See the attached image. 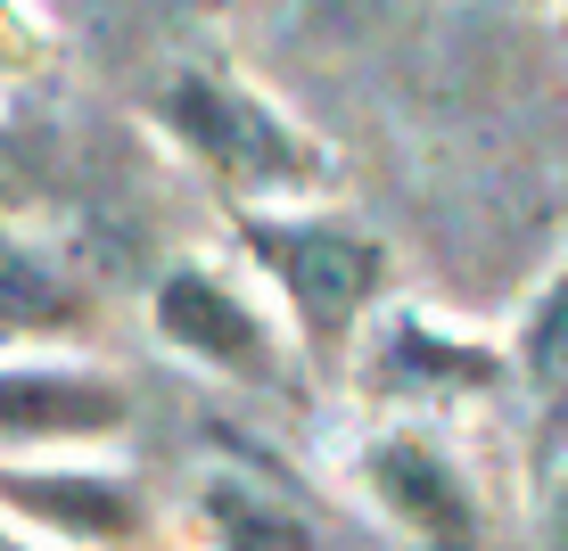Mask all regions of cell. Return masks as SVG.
Returning <instances> with one entry per match:
<instances>
[{
  "label": "cell",
  "instance_id": "cell-1",
  "mask_svg": "<svg viewBox=\"0 0 568 551\" xmlns=\"http://www.w3.org/2000/svg\"><path fill=\"white\" fill-rule=\"evenodd\" d=\"M149 132L214 190V206H322L338 190V149L281 108L240 58H182L141 91Z\"/></svg>",
  "mask_w": 568,
  "mask_h": 551
},
{
  "label": "cell",
  "instance_id": "cell-2",
  "mask_svg": "<svg viewBox=\"0 0 568 551\" xmlns=\"http://www.w3.org/2000/svg\"><path fill=\"white\" fill-rule=\"evenodd\" d=\"M223 239H231V264L288 322L305 370H346L363 322L396 297V247H387V231L346 214L338 198H322V206H240V214H223Z\"/></svg>",
  "mask_w": 568,
  "mask_h": 551
},
{
  "label": "cell",
  "instance_id": "cell-3",
  "mask_svg": "<svg viewBox=\"0 0 568 551\" xmlns=\"http://www.w3.org/2000/svg\"><path fill=\"white\" fill-rule=\"evenodd\" d=\"M346 379L371 420H454V411L511 404V346L495 329H469L420 297H387L363 322Z\"/></svg>",
  "mask_w": 568,
  "mask_h": 551
},
{
  "label": "cell",
  "instance_id": "cell-4",
  "mask_svg": "<svg viewBox=\"0 0 568 551\" xmlns=\"http://www.w3.org/2000/svg\"><path fill=\"white\" fill-rule=\"evenodd\" d=\"M149 329H156L165 354L199 363L223 387H247V396H297L313 379L297 338H288V322L272 313V297L231 255H182V264L156 272Z\"/></svg>",
  "mask_w": 568,
  "mask_h": 551
},
{
  "label": "cell",
  "instance_id": "cell-5",
  "mask_svg": "<svg viewBox=\"0 0 568 551\" xmlns=\"http://www.w3.org/2000/svg\"><path fill=\"white\" fill-rule=\"evenodd\" d=\"M346 486L413 551H495V502L437 420H363L346 445Z\"/></svg>",
  "mask_w": 568,
  "mask_h": 551
},
{
  "label": "cell",
  "instance_id": "cell-6",
  "mask_svg": "<svg viewBox=\"0 0 568 551\" xmlns=\"http://www.w3.org/2000/svg\"><path fill=\"white\" fill-rule=\"evenodd\" d=\"M132 428V396L124 379L83 363H17L0 370V445H108Z\"/></svg>",
  "mask_w": 568,
  "mask_h": 551
},
{
  "label": "cell",
  "instance_id": "cell-7",
  "mask_svg": "<svg viewBox=\"0 0 568 551\" xmlns=\"http://www.w3.org/2000/svg\"><path fill=\"white\" fill-rule=\"evenodd\" d=\"M503 346H511V396L527 411V486H544L568 461V255L536 280Z\"/></svg>",
  "mask_w": 568,
  "mask_h": 551
},
{
  "label": "cell",
  "instance_id": "cell-8",
  "mask_svg": "<svg viewBox=\"0 0 568 551\" xmlns=\"http://www.w3.org/2000/svg\"><path fill=\"white\" fill-rule=\"evenodd\" d=\"M190 527L206 551H338L313 502L256 461H214L190 486Z\"/></svg>",
  "mask_w": 568,
  "mask_h": 551
},
{
  "label": "cell",
  "instance_id": "cell-9",
  "mask_svg": "<svg viewBox=\"0 0 568 551\" xmlns=\"http://www.w3.org/2000/svg\"><path fill=\"white\" fill-rule=\"evenodd\" d=\"M0 510H17L33 535H67L91 551L149 543V494L115 469H17L0 478Z\"/></svg>",
  "mask_w": 568,
  "mask_h": 551
},
{
  "label": "cell",
  "instance_id": "cell-10",
  "mask_svg": "<svg viewBox=\"0 0 568 551\" xmlns=\"http://www.w3.org/2000/svg\"><path fill=\"white\" fill-rule=\"evenodd\" d=\"M91 288L33 239L0 231V338H83L91 329Z\"/></svg>",
  "mask_w": 568,
  "mask_h": 551
},
{
  "label": "cell",
  "instance_id": "cell-11",
  "mask_svg": "<svg viewBox=\"0 0 568 551\" xmlns=\"http://www.w3.org/2000/svg\"><path fill=\"white\" fill-rule=\"evenodd\" d=\"M527 494H536V551H568V461Z\"/></svg>",
  "mask_w": 568,
  "mask_h": 551
},
{
  "label": "cell",
  "instance_id": "cell-12",
  "mask_svg": "<svg viewBox=\"0 0 568 551\" xmlns=\"http://www.w3.org/2000/svg\"><path fill=\"white\" fill-rule=\"evenodd\" d=\"M560 42H568V0H560Z\"/></svg>",
  "mask_w": 568,
  "mask_h": 551
},
{
  "label": "cell",
  "instance_id": "cell-13",
  "mask_svg": "<svg viewBox=\"0 0 568 551\" xmlns=\"http://www.w3.org/2000/svg\"><path fill=\"white\" fill-rule=\"evenodd\" d=\"M0 551H17V543H9V535H0Z\"/></svg>",
  "mask_w": 568,
  "mask_h": 551
}]
</instances>
